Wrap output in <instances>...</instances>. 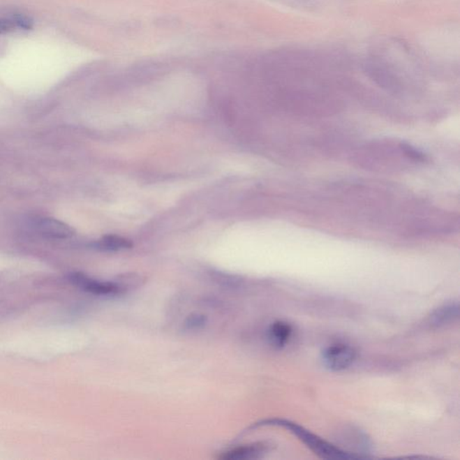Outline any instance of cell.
I'll return each instance as SVG.
<instances>
[{
	"label": "cell",
	"instance_id": "obj_6",
	"mask_svg": "<svg viewBox=\"0 0 460 460\" xmlns=\"http://www.w3.org/2000/svg\"><path fill=\"white\" fill-rule=\"evenodd\" d=\"M293 329L292 325L283 321H277L271 325L269 329V339L272 346L276 348H283L292 338Z\"/></svg>",
	"mask_w": 460,
	"mask_h": 460
},
{
	"label": "cell",
	"instance_id": "obj_2",
	"mask_svg": "<svg viewBox=\"0 0 460 460\" xmlns=\"http://www.w3.org/2000/svg\"><path fill=\"white\" fill-rule=\"evenodd\" d=\"M357 353L346 343L332 344L322 353V361L327 369L334 371L346 370L355 362Z\"/></svg>",
	"mask_w": 460,
	"mask_h": 460
},
{
	"label": "cell",
	"instance_id": "obj_7",
	"mask_svg": "<svg viewBox=\"0 0 460 460\" xmlns=\"http://www.w3.org/2000/svg\"><path fill=\"white\" fill-rule=\"evenodd\" d=\"M459 306L458 303H450L436 309L431 316V323L441 325L450 323L458 318Z\"/></svg>",
	"mask_w": 460,
	"mask_h": 460
},
{
	"label": "cell",
	"instance_id": "obj_9",
	"mask_svg": "<svg viewBox=\"0 0 460 460\" xmlns=\"http://www.w3.org/2000/svg\"><path fill=\"white\" fill-rule=\"evenodd\" d=\"M207 322L208 318L206 316L195 313L186 319L184 327L187 330H200L205 327Z\"/></svg>",
	"mask_w": 460,
	"mask_h": 460
},
{
	"label": "cell",
	"instance_id": "obj_1",
	"mask_svg": "<svg viewBox=\"0 0 460 460\" xmlns=\"http://www.w3.org/2000/svg\"><path fill=\"white\" fill-rule=\"evenodd\" d=\"M258 426H277L286 429L290 433L295 435L313 452L323 459H357L352 453L341 450L333 444L327 443L318 435L312 433L311 431L295 424V422L284 419H268L262 421L255 425Z\"/></svg>",
	"mask_w": 460,
	"mask_h": 460
},
{
	"label": "cell",
	"instance_id": "obj_10",
	"mask_svg": "<svg viewBox=\"0 0 460 460\" xmlns=\"http://www.w3.org/2000/svg\"><path fill=\"white\" fill-rule=\"evenodd\" d=\"M401 149L406 156H408L409 158L414 159V161H426V156L422 154V152L419 150L413 148V147L408 145V144H402Z\"/></svg>",
	"mask_w": 460,
	"mask_h": 460
},
{
	"label": "cell",
	"instance_id": "obj_4",
	"mask_svg": "<svg viewBox=\"0 0 460 460\" xmlns=\"http://www.w3.org/2000/svg\"><path fill=\"white\" fill-rule=\"evenodd\" d=\"M37 231L49 239H66L75 235L73 228L56 218H42L36 221Z\"/></svg>",
	"mask_w": 460,
	"mask_h": 460
},
{
	"label": "cell",
	"instance_id": "obj_11",
	"mask_svg": "<svg viewBox=\"0 0 460 460\" xmlns=\"http://www.w3.org/2000/svg\"><path fill=\"white\" fill-rule=\"evenodd\" d=\"M17 27V23L14 20H0V34L13 32Z\"/></svg>",
	"mask_w": 460,
	"mask_h": 460
},
{
	"label": "cell",
	"instance_id": "obj_12",
	"mask_svg": "<svg viewBox=\"0 0 460 460\" xmlns=\"http://www.w3.org/2000/svg\"><path fill=\"white\" fill-rule=\"evenodd\" d=\"M15 23L17 24V27L21 28L24 30H30L33 28V22L27 17H23V15H17L15 17Z\"/></svg>",
	"mask_w": 460,
	"mask_h": 460
},
{
	"label": "cell",
	"instance_id": "obj_3",
	"mask_svg": "<svg viewBox=\"0 0 460 460\" xmlns=\"http://www.w3.org/2000/svg\"><path fill=\"white\" fill-rule=\"evenodd\" d=\"M72 281L86 292L96 294V295L118 296L126 292V290L120 283H101V281L90 279L86 275L81 274L72 275Z\"/></svg>",
	"mask_w": 460,
	"mask_h": 460
},
{
	"label": "cell",
	"instance_id": "obj_8",
	"mask_svg": "<svg viewBox=\"0 0 460 460\" xmlns=\"http://www.w3.org/2000/svg\"><path fill=\"white\" fill-rule=\"evenodd\" d=\"M96 247L105 251H120V250L130 249L133 244L129 239L124 237L108 235L96 243Z\"/></svg>",
	"mask_w": 460,
	"mask_h": 460
},
{
	"label": "cell",
	"instance_id": "obj_5",
	"mask_svg": "<svg viewBox=\"0 0 460 460\" xmlns=\"http://www.w3.org/2000/svg\"><path fill=\"white\" fill-rule=\"evenodd\" d=\"M268 450V445L264 443H255L234 447L218 456L222 460H250L261 458Z\"/></svg>",
	"mask_w": 460,
	"mask_h": 460
}]
</instances>
